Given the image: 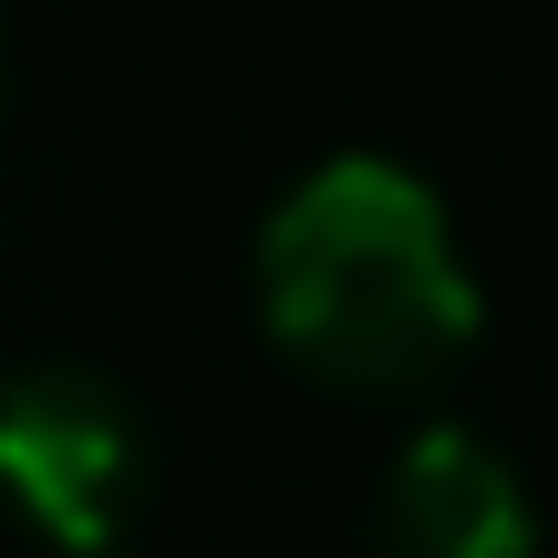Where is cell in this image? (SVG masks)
I'll list each match as a JSON object with an SVG mask.
<instances>
[{
    "label": "cell",
    "instance_id": "cell-3",
    "mask_svg": "<svg viewBox=\"0 0 558 558\" xmlns=\"http://www.w3.org/2000/svg\"><path fill=\"white\" fill-rule=\"evenodd\" d=\"M362 548L373 558H527L538 548V507H527V476L486 435L424 424L383 465Z\"/></svg>",
    "mask_w": 558,
    "mask_h": 558
},
{
    "label": "cell",
    "instance_id": "cell-2",
    "mask_svg": "<svg viewBox=\"0 0 558 558\" xmlns=\"http://www.w3.org/2000/svg\"><path fill=\"white\" fill-rule=\"evenodd\" d=\"M145 414L94 362H21L0 373V497L41 518L52 538L104 548L145 497Z\"/></svg>",
    "mask_w": 558,
    "mask_h": 558
},
{
    "label": "cell",
    "instance_id": "cell-1",
    "mask_svg": "<svg viewBox=\"0 0 558 558\" xmlns=\"http://www.w3.org/2000/svg\"><path fill=\"white\" fill-rule=\"evenodd\" d=\"M259 311L290 362L362 393H403L476 341V279L445 197L414 166L383 145H341L269 197Z\"/></svg>",
    "mask_w": 558,
    "mask_h": 558
}]
</instances>
